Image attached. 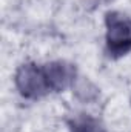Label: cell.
I'll use <instances>...</instances> for the list:
<instances>
[{"mask_svg":"<svg viewBox=\"0 0 131 132\" xmlns=\"http://www.w3.org/2000/svg\"><path fill=\"white\" fill-rule=\"evenodd\" d=\"M43 71H45V75H46L49 88L56 89V91L65 89L76 77L74 66L69 65V63H65V62L49 63V65H46V68Z\"/></svg>","mask_w":131,"mask_h":132,"instance_id":"obj_3","label":"cell"},{"mask_svg":"<svg viewBox=\"0 0 131 132\" xmlns=\"http://www.w3.org/2000/svg\"><path fill=\"white\" fill-rule=\"evenodd\" d=\"M69 128H71V132H103L97 120H94L86 114H80L74 117L69 121Z\"/></svg>","mask_w":131,"mask_h":132,"instance_id":"obj_5","label":"cell"},{"mask_svg":"<svg viewBox=\"0 0 131 132\" xmlns=\"http://www.w3.org/2000/svg\"><path fill=\"white\" fill-rule=\"evenodd\" d=\"M74 95L82 101H93L97 98L99 89L94 86V83L85 77L76 78L74 81Z\"/></svg>","mask_w":131,"mask_h":132,"instance_id":"obj_4","label":"cell"},{"mask_svg":"<svg viewBox=\"0 0 131 132\" xmlns=\"http://www.w3.org/2000/svg\"><path fill=\"white\" fill-rule=\"evenodd\" d=\"M16 85L22 95L37 98L46 94L49 85L45 75V71L39 69L35 65H23L16 74Z\"/></svg>","mask_w":131,"mask_h":132,"instance_id":"obj_2","label":"cell"},{"mask_svg":"<svg viewBox=\"0 0 131 132\" xmlns=\"http://www.w3.org/2000/svg\"><path fill=\"white\" fill-rule=\"evenodd\" d=\"M106 42L114 57L123 55L131 49V19L120 12L106 14Z\"/></svg>","mask_w":131,"mask_h":132,"instance_id":"obj_1","label":"cell"}]
</instances>
